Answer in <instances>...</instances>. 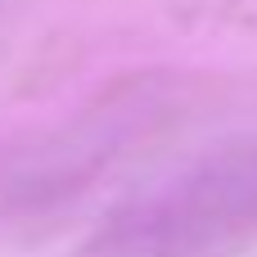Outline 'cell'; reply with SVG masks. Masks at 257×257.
Instances as JSON below:
<instances>
[{
	"mask_svg": "<svg viewBox=\"0 0 257 257\" xmlns=\"http://www.w3.org/2000/svg\"><path fill=\"white\" fill-rule=\"evenodd\" d=\"M253 244L257 140H239L117 203L77 257H239Z\"/></svg>",
	"mask_w": 257,
	"mask_h": 257,
	"instance_id": "1",
	"label": "cell"
}]
</instances>
